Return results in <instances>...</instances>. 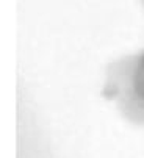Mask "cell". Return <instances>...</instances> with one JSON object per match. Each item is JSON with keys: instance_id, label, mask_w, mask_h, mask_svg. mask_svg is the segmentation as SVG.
I'll return each instance as SVG.
<instances>
[{"instance_id": "cell-1", "label": "cell", "mask_w": 144, "mask_h": 158, "mask_svg": "<svg viewBox=\"0 0 144 158\" xmlns=\"http://www.w3.org/2000/svg\"><path fill=\"white\" fill-rule=\"evenodd\" d=\"M130 89L132 100H136L130 106V114L135 121L144 124V53H141L133 63L130 72Z\"/></svg>"}]
</instances>
